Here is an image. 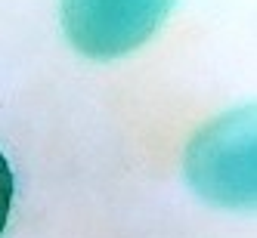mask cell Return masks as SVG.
Listing matches in <instances>:
<instances>
[{"label": "cell", "mask_w": 257, "mask_h": 238, "mask_svg": "<svg viewBox=\"0 0 257 238\" xmlns=\"http://www.w3.org/2000/svg\"><path fill=\"white\" fill-rule=\"evenodd\" d=\"M189 189L214 207L248 210L257 201L254 105H242L198 127L183 158Z\"/></svg>", "instance_id": "cell-1"}, {"label": "cell", "mask_w": 257, "mask_h": 238, "mask_svg": "<svg viewBox=\"0 0 257 238\" xmlns=\"http://www.w3.org/2000/svg\"><path fill=\"white\" fill-rule=\"evenodd\" d=\"M177 0H59L62 31L81 56L124 59L155 38Z\"/></svg>", "instance_id": "cell-2"}, {"label": "cell", "mask_w": 257, "mask_h": 238, "mask_svg": "<svg viewBox=\"0 0 257 238\" xmlns=\"http://www.w3.org/2000/svg\"><path fill=\"white\" fill-rule=\"evenodd\" d=\"M13 192H16V179H13V167L7 155L0 152V235H4L7 223H10V210H13Z\"/></svg>", "instance_id": "cell-3"}]
</instances>
